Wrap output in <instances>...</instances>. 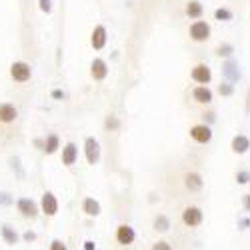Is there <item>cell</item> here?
<instances>
[{"instance_id": "1", "label": "cell", "mask_w": 250, "mask_h": 250, "mask_svg": "<svg viewBox=\"0 0 250 250\" xmlns=\"http://www.w3.org/2000/svg\"><path fill=\"white\" fill-rule=\"evenodd\" d=\"M188 34H190V38L194 40V42H206L212 34V28L206 20H194V22L190 24V28H188Z\"/></svg>"}, {"instance_id": "2", "label": "cell", "mask_w": 250, "mask_h": 250, "mask_svg": "<svg viewBox=\"0 0 250 250\" xmlns=\"http://www.w3.org/2000/svg\"><path fill=\"white\" fill-rule=\"evenodd\" d=\"M204 220V212L200 210L198 206H186L184 210H182V222L184 226H188V228H196L200 226Z\"/></svg>"}, {"instance_id": "3", "label": "cell", "mask_w": 250, "mask_h": 250, "mask_svg": "<svg viewBox=\"0 0 250 250\" xmlns=\"http://www.w3.org/2000/svg\"><path fill=\"white\" fill-rule=\"evenodd\" d=\"M190 78L196 82L198 86H208L210 84V80H212V70L208 64H204V62H200V64H196L190 72Z\"/></svg>"}, {"instance_id": "4", "label": "cell", "mask_w": 250, "mask_h": 250, "mask_svg": "<svg viewBox=\"0 0 250 250\" xmlns=\"http://www.w3.org/2000/svg\"><path fill=\"white\" fill-rule=\"evenodd\" d=\"M190 138L198 144H208L212 140V128L210 124H194V126L190 128Z\"/></svg>"}, {"instance_id": "5", "label": "cell", "mask_w": 250, "mask_h": 250, "mask_svg": "<svg viewBox=\"0 0 250 250\" xmlns=\"http://www.w3.org/2000/svg\"><path fill=\"white\" fill-rule=\"evenodd\" d=\"M10 76H12V80H16V82H20V84H22V82H28V80H30L32 70H30V66L26 64V62L18 60V62H12Z\"/></svg>"}, {"instance_id": "6", "label": "cell", "mask_w": 250, "mask_h": 250, "mask_svg": "<svg viewBox=\"0 0 250 250\" xmlns=\"http://www.w3.org/2000/svg\"><path fill=\"white\" fill-rule=\"evenodd\" d=\"M222 76L226 78V82H230V84H236V82L240 80V66H238V62L234 58L224 60V64H222Z\"/></svg>"}, {"instance_id": "7", "label": "cell", "mask_w": 250, "mask_h": 250, "mask_svg": "<svg viewBox=\"0 0 250 250\" xmlns=\"http://www.w3.org/2000/svg\"><path fill=\"white\" fill-rule=\"evenodd\" d=\"M84 152H86V160L88 164H96L100 160V144L94 136H88L84 140Z\"/></svg>"}, {"instance_id": "8", "label": "cell", "mask_w": 250, "mask_h": 250, "mask_svg": "<svg viewBox=\"0 0 250 250\" xmlns=\"http://www.w3.org/2000/svg\"><path fill=\"white\" fill-rule=\"evenodd\" d=\"M134 238H136V232H134V228H132V226H128V224H120V226L116 228V242H118V244L128 246V244L134 242Z\"/></svg>"}, {"instance_id": "9", "label": "cell", "mask_w": 250, "mask_h": 250, "mask_svg": "<svg viewBox=\"0 0 250 250\" xmlns=\"http://www.w3.org/2000/svg\"><path fill=\"white\" fill-rule=\"evenodd\" d=\"M16 206H18V212L22 214L24 218H36V214H38V206L30 198H20L16 202Z\"/></svg>"}, {"instance_id": "10", "label": "cell", "mask_w": 250, "mask_h": 250, "mask_svg": "<svg viewBox=\"0 0 250 250\" xmlns=\"http://www.w3.org/2000/svg\"><path fill=\"white\" fill-rule=\"evenodd\" d=\"M40 208H42V212L46 216H54L58 212V200L52 192H44L42 194V200H40Z\"/></svg>"}, {"instance_id": "11", "label": "cell", "mask_w": 250, "mask_h": 250, "mask_svg": "<svg viewBox=\"0 0 250 250\" xmlns=\"http://www.w3.org/2000/svg\"><path fill=\"white\" fill-rule=\"evenodd\" d=\"M230 150L234 154H246L250 150V138L246 134H236L232 140H230Z\"/></svg>"}, {"instance_id": "12", "label": "cell", "mask_w": 250, "mask_h": 250, "mask_svg": "<svg viewBox=\"0 0 250 250\" xmlns=\"http://www.w3.org/2000/svg\"><path fill=\"white\" fill-rule=\"evenodd\" d=\"M90 44H92L94 50H102L104 46H106V28H104L102 24L94 26L92 36H90Z\"/></svg>"}, {"instance_id": "13", "label": "cell", "mask_w": 250, "mask_h": 250, "mask_svg": "<svg viewBox=\"0 0 250 250\" xmlns=\"http://www.w3.org/2000/svg\"><path fill=\"white\" fill-rule=\"evenodd\" d=\"M184 186H186V190L198 192V190H202L204 180H202V176L198 172H186L184 174Z\"/></svg>"}, {"instance_id": "14", "label": "cell", "mask_w": 250, "mask_h": 250, "mask_svg": "<svg viewBox=\"0 0 250 250\" xmlns=\"http://www.w3.org/2000/svg\"><path fill=\"white\" fill-rule=\"evenodd\" d=\"M106 74H108V66H106V62H104L102 58H94L92 60V64H90V76L94 78V80H104L106 78Z\"/></svg>"}, {"instance_id": "15", "label": "cell", "mask_w": 250, "mask_h": 250, "mask_svg": "<svg viewBox=\"0 0 250 250\" xmlns=\"http://www.w3.org/2000/svg\"><path fill=\"white\" fill-rule=\"evenodd\" d=\"M192 98H194V102H198V104H210V102L214 100V92L208 88V86H196V88L192 90Z\"/></svg>"}, {"instance_id": "16", "label": "cell", "mask_w": 250, "mask_h": 250, "mask_svg": "<svg viewBox=\"0 0 250 250\" xmlns=\"http://www.w3.org/2000/svg\"><path fill=\"white\" fill-rule=\"evenodd\" d=\"M18 116V110L12 106V104L4 102V104H0V122L2 124H12Z\"/></svg>"}, {"instance_id": "17", "label": "cell", "mask_w": 250, "mask_h": 250, "mask_svg": "<svg viewBox=\"0 0 250 250\" xmlns=\"http://www.w3.org/2000/svg\"><path fill=\"white\" fill-rule=\"evenodd\" d=\"M78 158V148H76V144L74 142H68L64 148H62V164L64 166H72Z\"/></svg>"}, {"instance_id": "18", "label": "cell", "mask_w": 250, "mask_h": 250, "mask_svg": "<svg viewBox=\"0 0 250 250\" xmlns=\"http://www.w3.org/2000/svg\"><path fill=\"white\" fill-rule=\"evenodd\" d=\"M204 14V6L198 2V0H190L188 4H186V16L192 18V20H200Z\"/></svg>"}, {"instance_id": "19", "label": "cell", "mask_w": 250, "mask_h": 250, "mask_svg": "<svg viewBox=\"0 0 250 250\" xmlns=\"http://www.w3.org/2000/svg\"><path fill=\"white\" fill-rule=\"evenodd\" d=\"M82 210H84L88 216H98L100 214V204L94 198H84V202H82Z\"/></svg>"}, {"instance_id": "20", "label": "cell", "mask_w": 250, "mask_h": 250, "mask_svg": "<svg viewBox=\"0 0 250 250\" xmlns=\"http://www.w3.org/2000/svg\"><path fill=\"white\" fill-rule=\"evenodd\" d=\"M0 232H2V238H4L6 244H12V246H14V244L18 242V234H16V230H14V228H10L8 224H4Z\"/></svg>"}, {"instance_id": "21", "label": "cell", "mask_w": 250, "mask_h": 250, "mask_svg": "<svg viewBox=\"0 0 250 250\" xmlns=\"http://www.w3.org/2000/svg\"><path fill=\"white\" fill-rule=\"evenodd\" d=\"M58 144H60L58 136H56V134H48V136H46V142H44V152H46V154H54V152L58 150Z\"/></svg>"}, {"instance_id": "22", "label": "cell", "mask_w": 250, "mask_h": 250, "mask_svg": "<svg viewBox=\"0 0 250 250\" xmlns=\"http://www.w3.org/2000/svg\"><path fill=\"white\" fill-rule=\"evenodd\" d=\"M154 228L158 232H168V228H170V220L168 216H164V214H158L154 218Z\"/></svg>"}, {"instance_id": "23", "label": "cell", "mask_w": 250, "mask_h": 250, "mask_svg": "<svg viewBox=\"0 0 250 250\" xmlns=\"http://www.w3.org/2000/svg\"><path fill=\"white\" fill-rule=\"evenodd\" d=\"M214 18L216 20H220V22H230V20L234 18V14H232V10L230 8H216L214 10Z\"/></svg>"}, {"instance_id": "24", "label": "cell", "mask_w": 250, "mask_h": 250, "mask_svg": "<svg viewBox=\"0 0 250 250\" xmlns=\"http://www.w3.org/2000/svg\"><path fill=\"white\" fill-rule=\"evenodd\" d=\"M216 54L220 56V58H232V54H234V46L232 44H228V42H224V44H220L218 48H216Z\"/></svg>"}, {"instance_id": "25", "label": "cell", "mask_w": 250, "mask_h": 250, "mask_svg": "<svg viewBox=\"0 0 250 250\" xmlns=\"http://www.w3.org/2000/svg\"><path fill=\"white\" fill-rule=\"evenodd\" d=\"M218 92H220V96H224V98L232 96V94H234V84H230V82H222V84L218 86Z\"/></svg>"}, {"instance_id": "26", "label": "cell", "mask_w": 250, "mask_h": 250, "mask_svg": "<svg viewBox=\"0 0 250 250\" xmlns=\"http://www.w3.org/2000/svg\"><path fill=\"white\" fill-rule=\"evenodd\" d=\"M236 182H238L240 186L248 184V182H250V172H248V170H238V172H236Z\"/></svg>"}, {"instance_id": "27", "label": "cell", "mask_w": 250, "mask_h": 250, "mask_svg": "<svg viewBox=\"0 0 250 250\" xmlns=\"http://www.w3.org/2000/svg\"><path fill=\"white\" fill-rule=\"evenodd\" d=\"M150 250H172V246L166 242V240H158V242H154L152 244V248Z\"/></svg>"}, {"instance_id": "28", "label": "cell", "mask_w": 250, "mask_h": 250, "mask_svg": "<svg viewBox=\"0 0 250 250\" xmlns=\"http://www.w3.org/2000/svg\"><path fill=\"white\" fill-rule=\"evenodd\" d=\"M238 228H240V230H248V228H250V218L248 216L238 218Z\"/></svg>"}, {"instance_id": "29", "label": "cell", "mask_w": 250, "mask_h": 250, "mask_svg": "<svg viewBox=\"0 0 250 250\" xmlns=\"http://www.w3.org/2000/svg\"><path fill=\"white\" fill-rule=\"evenodd\" d=\"M50 250H68V248H66V244L62 242V240H52Z\"/></svg>"}, {"instance_id": "30", "label": "cell", "mask_w": 250, "mask_h": 250, "mask_svg": "<svg viewBox=\"0 0 250 250\" xmlns=\"http://www.w3.org/2000/svg\"><path fill=\"white\" fill-rule=\"evenodd\" d=\"M38 2H40V10L46 12V14H50V10H52V6H50V0H38Z\"/></svg>"}, {"instance_id": "31", "label": "cell", "mask_w": 250, "mask_h": 250, "mask_svg": "<svg viewBox=\"0 0 250 250\" xmlns=\"http://www.w3.org/2000/svg\"><path fill=\"white\" fill-rule=\"evenodd\" d=\"M120 126V124H118V120L114 118V116H110V118H106V128H112V130H116Z\"/></svg>"}, {"instance_id": "32", "label": "cell", "mask_w": 250, "mask_h": 250, "mask_svg": "<svg viewBox=\"0 0 250 250\" xmlns=\"http://www.w3.org/2000/svg\"><path fill=\"white\" fill-rule=\"evenodd\" d=\"M242 206H244L246 212H250V194H244L242 196Z\"/></svg>"}, {"instance_id": "33", "label": "cell", "mask_w": 250, "mask_h": 250, "mask_svg": "<svg viewBox=\"0 0 250 250\" xmlns=\"http://www.w3.org/2000/svg\"><path fill=\"white\" fill-rule=\"evenodd\" d=\"M26 242H32V240H36V234L32 232V230H28V232H24V236H22Z\"/></svg>"}, {"instance_id": "34", "label": "cell", "mask_w": 250, "mask_h": 250, "mask_svg": "<svg viewBox=\"0 0 250 250\" xmlns=\"http://www.w3.org/2000/svg\"><path fill=\"white\" fill-rule=\"evenodd\" d=\"M244 112L250 114V88L246 90V106H244Z\"/></svg>"}, {"instance_id": "35", "label": "cell", "mask_w": 250, "mask_h": 250, "mask_svg": "<svg viewBox=\"0 0 250 250\" xmlns=\"http://www.w3.org/2000/svg\"><path fill=\"white\" fill-rule=\"evenodd\" d=\"M0 202H2V204H10L12 200L8 198V194H4V192H0Z\"/></svg>"}, {"instance_id": "36", "label": "cell", "mask_w": 250, "mask_h": 250, "mask_svg": "<svg viewBox=\"0 0 250 250\" xmlns=\"http://www.w3.org/2000/svg\"><path fill=\"white\" fill-rule=\"evenodd\" d=\"M84 250H96V244H94L92 240H86V242H84Z\"/></svg>"}, {"instance_id": "37", "label": "cell", "mask_w": 250, "mask_h": 250, "mask_svg": "<svg viewBox=\"0 0 250 250\" xmlns=\"http://www.w3.org/2000/svg\"><path fill=\"white\" fill-rule=\"evenodd\" d=\"M52 98H64V92H62V90H54L52 92Z\"/></svg>"}, {"instance_id": "38", "label": "cell", "mask_w": 250, "mask_h": 250, "mask_svg": "<svg viewBox=\"0 0 250 250\" xmlns=\"http://www.w3.org/2000/svg\"><path fill=\"white\" fill-rule=\"evenodd\" d=\"M204 116H208V122H214V112H208V114H204Z\"/></svg>"}]
</instances>
